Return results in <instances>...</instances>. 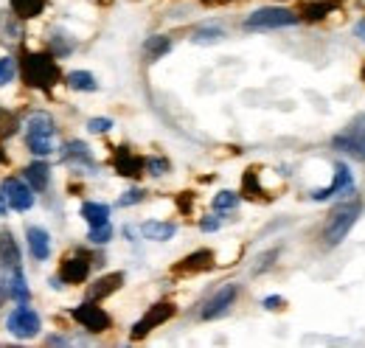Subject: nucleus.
I'll return each instance as SVG.
<instances>
[{
  "label": "nucleus",
  "instance_id": "obj_1",
  "mask_svg": "<svg viewBox=\"0 0 365 348\" xmlns=\"http://www.w3.org/2000/svg\"><path fill=\"white\" fill-rule=\"evenodd\" d=\"M23 79L31 88L48 90L51 85H56L59 68H56L54 56H48V54H25L23 56Z\"/></svg>",
  "mask_w": 365,
  "mask_h": 348
},
{
  "label": "nucleus",
  "instance_id": "obj_2",
  "mask_svg": "<svg viewBox=\"0 0 365 348\" xmlns=\"http://www.w3.org/2000/svg\"><path fill=\"white\" fill-rule=\"evenodd\" d=\"M54 135H56V124L48 113H34L25 124V143L34 155L45 157L51 155L56 146H54Z\"/></svg>",
  "mask_w": 365,
  "mask_h": 348
},
{
  "label": "nucleus",
  "instance_id": "obj_3",
  "mask_svg": "<svg viewBox=\"0 0 365 348\" xmlns=\"http://www.w3.org/2000/svg\"><path fill=\"white\" fill-rule=\"evenodd\" d=\"M357 214H360L357 200H354V203H349V205H340V208H337V211L329 217V222H326V228H323V241H326L329 247L340 244V241L349 236V231L354 228Z\"/></svg>",
  "mask_w": 365,
  "mask_h": 348
},
{
  "label": "nucleus",
  "instance_id": "obj_4",
  "mask_svg": "<svg viewBox=\"0 0 365 348\" xmlns=\"http://www.w3.org/2000/svg\"><path fill=\"white\" fill-rule=\"evenodd\" d=\"M332 146L352 155L354 160H365V113L357 116L340 135L332 138Z\"/></svg>",
  "mask_w": 365,
  "mask_h": 348
},
{
  "label": "nucleus",
  "instance_id": "obj_5",
  "mask_svg": "<svg viewBox=\"0 0 365 348\" xmlns=\"http://www.w3.org/2000/svg\"><path fill=\"white\" fill-rule=\"evenodd\" d=\"M295 23H298V14H292L287 8H278V6H267V8L253 11L244 20V28H250V31H270V28H284V25H295Z\"/></svg>",
  "mask_w": 365,
  "mask_h": 348
},
{
  "label": "nucleus",
  "instance_id": "obj_6",
  "mask_svg": "<svg viewBox=\"0 0 365 348\" xmlns=\"http://www.w3.org/2000/svg\"><path fill=\"white\" fill-rule=\"evenodd\" d=\"M8 332L14 335V337H20V340H31L37 332H40V315L31 309V306H17V309H11L8 312Z\"/></svg>",
  "mask_w": 365,
  "mask_h": 348
},
{
  "label": "nucleus",
  "instance_id": "obj_7",
  "mask_svg": "<svg viewBox=\"0 0 365 348\" xmlns=\"http://www.w3.org/2000/svg\"><path fill=\"white\" fill-rule=\"evenodd\" d=\"M71 318H73L76 323H82L88 332H93V335H102V332L110 329V315H107L102 306H96V301H88V304L76 306V309L71 312Z\"/></svg>",
  "mask_w": 365,
  "mask_h": 348
},
{
  "label": "nucleus",
  "instance_id": "obj_8",
  "mask_svg": "<svg viewBox=\"0 0 365 348\" xmlns=\"http://www.w3.org/2000/svg\"><path fill=\"white\" fill-rule=\"evenodd\" d=\"M237 298H239V287H237V284H225V287H220V289L205 301V306H203L200 318H203V320H214V318L225 315V312L234 306V301H237Z\"/></svg>",
  "mask_w": 365,
  "mask_h": 348
},
{
  "label": "nucleus",
  "instance_id": "obj_9",
  "mask_svg": "<svg viewBox=\"0 0 365 348\" xmlns=\"http://www.w3.org/2000/svg\"><path fill=\"white\" fill-rule=\"evenodd\" d=\"M174 315V304L172 301H160V304H155L135 326H132V340H140V337H146L152 329H157L160 323H166L169 318Z\"/></svg>",
  "mask_w": 365,
  "mask_h": 348
},
{
  "label": "nucleus",
  "instance_id": "obj_10",
  "mask_svg": "<svg viewBox=\"0 0 365 348\" xmlns=\"http://www.w3.org/2000/svg\"><path fill=\"white\" fill-rule=\"evenodd\" d=\"M0 194L6 197L8 208H14V211H28V208L34 205L31 186H25V183H23V180H17V177H6V180H3V186H0Z\"/></svg>",
  "mask_w": 365,
  "mask_h": 348
},
{
  "label": "nucleus",
  "instance_id": "obj_11",
  "mask_svg": "<svg viewBox=\"0 0 365 348\" xmlns=\"http://www.w3.org/2000/svg\"><path fill=\"white\" fill-rule=\"evenodd\" d=\"M90 275V258L76 253V256H68L62 264H59V281L62 284H82L88 281Z\"/></svg>",
  "mask_w": 365,
  "mask_h": 348
},
{
  "label": "nucleus",
  "instance_id": "obj_12",
  "mask_svg": "<svg viewBox=\"0 0 365 348\" xmlns=\"http://www.w3.org/2000/svg\"><path fill=\"white\" fill-rule=\"evenodd\" d=\"M340 191H346V194L354 191V177H352V172H349L346 163H337V166H335V180H332V186L312 191V200L321 203V200H329V197H335V194H340Z\"/></svg>",
  "mask_w": 365,
  "mask_h": 348
},
{
  "label": "nucleus",
  "instance_id": "obj_13",
  "mask_svg": "<svg viewBox=\"0 0 365 348\" xmlns=\"http://www.w3.org/2000/svg\"><path fill=\"white\" fill-rule=\"evenodd\" d=\"M116 172L124 174V177H140L143 174V166H146V160L143 157H138L135 152H129L126 146H119L116 149Z\"/></svg>",
  "mask_w": 365,
  "mask_h": 348
},
{
  "label": "nucleus",
  "instance_id": "obj_14",
  "mask_svg": "<svg viewBox=\"0 0 365 348\" xmlns=\"http://www.w3.org/2000/svg\"><path fill=\"white\" fill-rule=\"evenodd\" d=\"M25 239H28V250H31V256L37 261H45L51 256V239H48V233L42 231V228L28 225L25 228Z\"/></svg>",
  "mask_w": 365,
  "mask_h": 348
},
{
  "label": "nucleus",
  "instance_id": "obj_15",
  "mask_svg": "<svg viewBox=\"0 0 365 348\" xmlns=\"http://www.w3.org/2000/svg\"><path fill=\"white\" fill-rule=\"evenodd\" d=\"M214 264V253L211 250H197V253H189L177 267L174 272H203Z\"/></svg>",
  "mask_w": 365,
  "mask_h": 348
},
{
  "label": "nucleus",
  "instance_id": "obj_16",
  "mask_svg": "<svg viewBox=\"0 0 365 348\" xmlns=\"http://www.w3.org/2000/svg\"><path fill=\"white\" fill-rule=\"evenodd\" d=\"M0 261H3V267H11V272L20 270V250H17V241L8 231L0 233Z\"/></svg>",
  "mask_w": 365,
  "mask_h": 348
},
{
  "label": "nucleus",
  "instance_id": "obj_17",
  "mask_svg": "<svg viewBox=\"0 0 365 348\" xmlns=\"http://www.w3.org/2000/svg\"><path fill=\"white\" fill-rule=\"evenodd\" d=\"M124 284V275L121 272H110V275H102L93 287H90V301H102L107 295H113L119 287Z\"/></svg>",
  "mask_w": 365,
  "mask_h": 348
},
{
  "label": "nucleus",
  "instance_id": "obj_18",
  "mask_svg": "<svg viewBox=\"0 0 365 348\" xmlns=\"http://www.w3.org/2000/svg\"><path fill=\"white\" fill-rule=\"evenodd\" d=\"M25 180H28L31 191H45L48 188V180H51V169L37 160V163L25 166Z\"/></svg>",
  "mask_w": 365,
  "mask_h": 348
},
{
  "label": "nucleus",
  "instance_id": "obj_19",
  "mask_svg": "<svg viewBox=\"0 0 365 348\" xmlns=\"http://www.w3.org/2000/svg\"><path fill=\"white\" fill-rule=\"evenodd\" d=\"M48 0H11V11L20 17V20H34L45 11Z\"/></svg>",
  "mask_w": 365,
  "mask_h": 348
},
{
  "label": "nucleus",
  "instance_id": "obj_20",
  "mask_svg": "<svg viewBox=\"0 0 365 348\" xmlns=\"http://www.w3.org/2000/svg\"><path fill=\"white\" fill-rule=\"evenodd\" d=\"M140 233L146 236V239H152V241H169L177 228L172 225V222H155V220H149V222H143L140 225Z\"/></svg>",
  "mask_w": 365,
  "mask_h": 348
},
{
  "label": "nucleus",
  "instance_id": "obj_21",
  "mask_svg": "<svg viewBox=\"0 0 365 348\" xmlns=\"http://www.w3.org/2000/svg\"><path fill=\"white\" fill-rule=\"evenodd\" d=\"M82 217L88 220L90 228L107 225V222H110V208H107L104 203H85V205H82Z\"/></svg>",
  "mask_w": 365,
  "mask_h": 348
},
{
  "label": "nucleus",
  "instance_id": "obj_22",
  "mask_svg": "<svg viewBox=\"0 0 365 348\" xmlns=\"http://www.w3.org/2000/svg\"><path fill=\"white\" fill-rule=\"evenodd\" d=\"M68 163H76V166H93V155L90 149L82 143V140H73L65 146V155H62Z\"/></svg>",
  "mask_w": 365,
  "mask_h": 348
},
{
  "label": "nucleus",
  "instance_id": "obj_23",
  "mask_svg": "<svg viewBox=\"0 0 365 348\" xmlns=\"http://www.w3.org/2000/svg\"><path fill=\"white\" fill-rule=\"evenodd\" d=\"M68 88L82 90V93H93L99 85H96V76H93V73H88V71H73V73H68Z\"/></svg>",
  "mask_w": 365,
  "mask_h": 348
},
{
  "label": "nucleus",
  "instance_id": "obj_24",
  "mask_svg": "<svg viewBox=\"0 0 365 348\" xmlns=\"http://www.w3.org/2000/svg\"><path fill=\"white\" fill-rule=\"evenodd\" d=\"M6 292H8V298H11V301H17V304H25V301L31 298V292H28L25 278H23V272H20V270H14V275H11L8 287H6Z\"/></svg>",
  "mask_w": 365,
  "mask_h": 348
},
{
  "label": "nucleus",
  "instance_id": "obj_25",
  "mask_svg": "<svg viewBox=\"0 0 365 348\" xmlns=\"http://www.w3.org/2000/svg\"><path fill=\"white\" fill-rule=\"evenodd\" d=\"M172 51V40L169 37H149L146 42H143V54L149 56V59H157V56H163V54H169Z\"/></svg>",
  "mask_w": 365,
  "mask_h": 348
},
{
  "label": "nucleus",
  "instance_id": "obj_26",
  "mask_svg": "<svg viewBox=\"0 0 365 348\" xmlns=\"http://www.w3.org/2000/svg\"><path fill=\"white\" fill-rule=\"evenodd\" d=\"M332 11H335V3L332 0H315V3H306L304 6V17L306 20H323Z\"/></svg>",
  "mask_w": 365,
  "mask_h": 348
},
{
  "label": "nucleus",
  "instance_id": "obj_27",
  "mask_svg": "<svg viewBox=\"0 0 365 348\" xmlns=\"http://www.w3.org/2000/svg\"><path fill=\"white\" fill-rule=\"evenodd\" d=\"M239 205V194H234V191H220L217 197H214V211H234Z\"/></svg>",
  "mask_w": 365,
  "mask_h": 348
},
{
  "label": "nucleus",
  "instance_id": "obj_28",
  "mask_svg": "<svg viewBox=\"0 0 365 348\" xmlns=\"http://www.w3.org/2000/svg\"><path fill=\"white\" fill-rule=\"evenodd\" d=\"M222 37H225V31L217 28V25H208V28H197V31H194V42H200V45L217 42V40H222Z\"/></svg>",
  "mask_w": 365,
  "mask_h": 348
},
{
  "label": "nucleus",
  "instance_id": "obj_29",
  "mask_svg": "<svg viewBox=\"0 0 365 348\" xmlns=\"http://www.w3.org/2000/svg\"><path fill=\"white\" fill-rule=\"evenodd\" d=\"M88 239H90L93 244H107V241L113 239V228H110V222H107V225H96V228H90Z\"/></svg>",
  "mask_w": 365,
  "mask_h": 348
},
{
  "label": "nucleus",
  "instance_id": "obj_30",
  "mask_svg": "<svg viewBox=\"0 0 365 348\" xmlns=\"http://www.w3.org/2000/svg\"><path fill=\"white\" fill-rule=\"evenodd\" d=\"M14 73H17L14 59H11V56H3V59H0V88L8 85V82L14 79Z\"/></svg>",
  "mask_w": 365,
  "mask_h": 348
},
{
  "label": "nucleus",
  "instance_id": "obj_31",
  "mask_svg": "<svg viewBox=\"0 0 365 348\" xmlns=\"http://www.w3.org/2000/svg\"><path fill=\"white\" fill-rule=\"evenodd\" d=\"M14 132H17V118L11 116L8 110H0V138L14 135Z\"/></svg>",
  "mask_w": 365,
  "mask_h": 348
},
{
  "label": "nucleus",
  "instance_id": "obj_32",
  "mask_svg": "<svg viewBox=\"0 0 365 348\" xmlns=\"http://www.w3.org/2000/svg\"><path fill=\"white\" fill-rule=\"evenodd\" d=\"M242 191L247 194V197H258V194H261V188H258V180H256V169H250V172L244 174Z\"/></svg>",
  "mask_w": 365,
  "mask_h": 348
},
{
  "label": "nucleus",
  "instance_id": "obj_33",
  "mask_svg": "<svg viewBox=\"0 0 365 348\" xmlns=\"http://www.w3.org/2000/svg\"><path fill=\"white\" fill-rule=\"evenodd\" d=\"M146 169H149V174L160 177V174L169 172V160H163V157H149V160H146Z\"/></svg>",
  "mask_w": 365,
  "mask_h": 348
},
{
  "label": "nucleus",
  "instance_id": "obj_34",
  "mask_svg": "<svg viewBox=\"0 0 365 348\" xmlns=\"http://www.w3.org/2000/svg\"><path fill=\"white\" fill-rule=\"evenodd\" d=\"M88 129L96 132V135H99V132H110V129H113V121H110V118H90V121H88Z\"/></svg>",
  "mask_w": 365,
  "mask_h": 348
},
{
  "label": "nucleus",
  "instance_id": "obj_35",
  "mask_svg": "<svg viewBox=\"0 0 365 348\" xmlns=\"http://www.w3.org/2000/svg\"><path fill=\"white\" fill-rule=\"evenodd\" d=\"M143 200V191L140 188H132V191H126L121 200H119V205H135V203H140Z\"/></svg>",
  "mask_w": 365,
  "mask_h": 348
},
{
  "label": "nucleus",
  "instance_id": "obj_36",
  "mask_svg": "<svg viewBox=\"0 0 365 348\" xmlns=\"http://www.w3.org/2000/svg\"><path fill=\"white\" fill-rule=\"evenodd\" d=\"M200 228H203V231H217V228H220V217H205V220L200 222Z\"/></svg>",
  "mask_w": 365,
  "mask_h": 348
},
{
  "label": "nucleus",
  "instance_id": "obj_37",
  "mask_svg": "<svg viewBox=\"0 0 365 348\" xmlns=\"http://www.w3.org/2000/svg\"><path fill=\"white\" fill-rule=\"evenodd\" d=\"M281 304H284V298H278V295L264 298V309H281Z\"/></svg>",
  "mask_w": 365,
  "mask_h": 348
},
{
  "label": "nucleus",
  "instance_id": "obj_38",
  "mask_svg": "<svg viewBox=\"0 0 365 348\" xmlns=\"http://www.w3.org/2000/svg\"><path fill=\"white\" fill-rule=\"evenodd\" d=\"M6 205H8V203H6V197H3V194H0V217H3V214H6Z\"/></svg>",
  "mask_w": 365,
  "mask_h": 348
},
{
  "label": "nucleus",
  "instance_id": "obj_39",
  "mask_svg": "<svg viewBox=\"0 0 365 348\" xmlns=\"http://www.w3.org/2000/svg\"><path fill=\"white\" fill-rule=\"evenodd\" d=\"M357 34H360V37H365V20H360V23H357Z\"/></svg>",
  "mask_w": 365,
  "mask_h": 348
},
{
  "label": "nucleus",
  "instance_id": "obj_40",
  "mask_svg": "<svg viewBox=\"0 0 365 348\" xmlns=\"http://www.w3.org/2000/svg\"><path fill=\"white\" fill-rule=\"evenodd\" d=\"M6 295H8V292H6V287H3V284H0V301H3V298H6Z\"/></svg>",
  "mask_w": 365,
  "mask_h": 348
},
{
  "label": "nucleus",
  "instance_id": "obj_41",
  "mask_svg": "<svg viewBox=\"0 0 365 348\" xmlns=\"http://www.w3.org/2000/svg\"><path fill=\"white\" fill-rule=\"evenodd\" d=\"M363 79H365V71H363Z\"/></svg>",
  "mask_w": 365,
  "mask_h": 348
}]
</instances>
